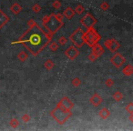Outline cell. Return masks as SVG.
<instances>
[{"label":"cell","mask_w":133,"mask_h":131,"mask_svg":"<svg viewBox=\"0 0 133 131\" xmlns=\"http://www.w3.org/2000/svg\"><path fill=\"white\" fill-rule=\"evenodd\" d=\"M71 40L73 41L74 44H76L77 46H80L83 45L84 43V35L81 32L80 29H78L72 36H71Z\"/></svg>","instance_id":"2"},{"label":"cell","mask_w":133,"mask_h":131,"mask_svg":"<svg viewBox=\"0 0 133 131\" xmlns=\"http://www.w3.org/2000/svg\"><path fill=\"white\" fill-rule=\"evenodd\" d=\"M21 42L33 55H37L49 42V37L37 25L26 30L22 36Z\"/></svg>","instance_id":"1"}]
</instances>
